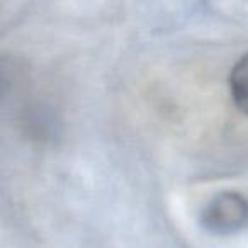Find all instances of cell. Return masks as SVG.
I'll use <instances>...</instances> for the list:
<instances>
[{"instance_id":"cell-1","label":"cell","mask_w":248,"mask_h":248,"mask_svg":"<svg viewBox=\"0 0 248 248\" xmlns=\"http://www.w3.org/2000/svg\"><path fill=\"white\" fill-rule=\"evenodd\" d=\"M202 224L214 234H233L248 226V199L238 192H221L202 211Z\"/></svg>"},{"instance_id":"cell-2","label":"cell","mask_w":248,"mask_h":248,"mask_svg":"<svg viewBox=\"0 0 248 248\" xmlns=\"http://www.w3.org/2000/svg\"><path fill=\"white\" fill-rule=\"evenodd\" d=\"M230 90L234 106L248 114V53L231 70Z\"/></svg>"}]
</instances>
